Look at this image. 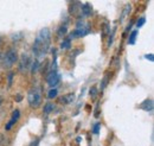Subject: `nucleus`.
<instances>
[{
	"instance_id": "nucleus-1",
	"label": "nucleus",
	"mask_w": 154,
	"mask_h": 146,
	"mask_svg": "<svg viewBox=\"0 0 154 146\" xmlns=\"http://www.w3.org/2000/svg\"><path fill=\"white\" fill-rule=\"evenodd\" d=\"M51 45V31L48 27H44L39 31L33 43V54L37 57H43L48 54Z\"/></svg>"
},
{
	"instance_id": "nucleus-2",
	"label": "nucleus",
	"mask_w": 154,
	"mask_h": 146,
	"mask_svg": "<svg viewBox=\"0 0 154 146\" xmlns=\"http://www.w3.org/2000/svg\"><path fill=\"white\" fill-rule=\"evenodd\" d=\"M27 102L31 108H38L42 105V91L38 87L31 88L27 93Z\"/></svg>"
},
{
	"instance_id": "nucleus-3",
	"label": "nucleus",
	"mask_w": 154,
	"mask_h": 146,
	"mask_svg": "<svg viewBox=\"0 0 154 146\" xmlns=\"http://www.w3.org/2000/svg\"><path fill=\"white\" fill-rule=\"evenodd\" d=\"M18 61V52H17V50L16 49H8L7 51H6V54L4 55V58H2V65H4V68H6V69H11L14 64H16V62Z\"/></svg>"
},
{
	"instance_id": "nucleus-4",
	"label": "nucleus",
	"mask_w": 154,
	"mask_h": 146,
	"mask_svg": "<svg viewBox=\"0 0 154 146\" xmlns=\"http://www.w3.org/2000/svg\"><path fill=\"white\" fill-rule=\"evenodd\" d=\"M90 32V27L85 24V23H83V21H77V25H76V29L70 33V40L71 39H74V38H79V37H84L87 36L88 33Z\"/></svg>"
},
{
	"instance_id": "nucleus-5",
	"label": "nucleus",
	"mask_w": 154,
	"mask_h": 146,
	"mask_svg": "<svg viewBox=\"0 0 154 146\" xmlns=\"http://www.w3.org/2000/svg\"><path fill=\"white\" fill-rule=\"evenodd\" d=\"M31 58L27 54H23L19 59V70L21 73H25L30 67H31Z\"/></svg>"
},
{
	"instance_id": "nucleus-6",
	"label": "nucleus",
	"mask_w": 154,
	"mask_h": 146,
	"mask_svg": "<svg viewBox=\"0 0 154 146\" xmlns=\"http://www.w3.org/2000/svg\"><path fill=\"white\" fill-rule=\"evenodd\" d=\"M46 80H48V84H49L51 88H54V87H56L58 83H59L60 76H59V74H58L57 71H51V73L48 75Z\"/></svg>"
},
{
	"instance_id": "nucleus-7",
	"label": "nucleus",
	"mask_w": 154,
	"mask_h": 146,
	"mask_svg": "<svg viewBox=\"0 0 154 146\" xmlns=\"http://www.w3.org/2000/svg\"><path fill=\"white\" fill-rule=\"evenodd\" d=\"M74 100H75V94L74 93H70V94H66V95H63L62 97H59L58 99V102L60 105H70Z\"/></svg>"
},
{
	"instance_id": "nucleus-8",
	"label": "nucleus",
	"mask_w": 154,
	"mask_h": 146,
	"mask_svg": "<svg viewBox=\"0 0 154 146\" xmlns=\"http://www.w3.org/2000/svg\"><path fill=\"white\" fill-rule=\"evenodd\" d=\"M140 108L143 110H146V112H149V113H152L153 112V101L149 99V100H146V101H143L141 105H140Z\"/></svg>"
},
{
	"instance_id": "nucleus-9",
	"label": "nucleus",
	"mask_w": 154,
	"mask_h": 146,
	"mask_svg": "<svg viewBox=\"0 0 154 146\" xmlns=\"http://www.w3.org/2000/svg\"><path fill=\"white\" fill-rule=\"evenodd\" d=\"M81 11H82V14L84 17H89L91 13H93V8L89 4H83L81 5Z\"/></svg>"
},
{
	"instance_id": "nucleus-10",
	"label": "nucleus",
	"mask_w": 154,
	"mask_h": 146,
	"mask_svg": "<svg viewBox=\"0 0 154 146\" xmlns=\"http://www.w3.org/2000/svg\"><path fill=\"white\" fill-rule=\"evenodd\" d=\"M70 46H71V40L69 38H65L60 43V49H70Z\"/></svg>"
},
{
	"instance_id": "nucleus-11",
	"label": "nucleus",
	"mask_w": 154,
	"mask_h": 146,
	"mask_svg": "<svg viewBox=\"0 0 154 146\" xmlns=\"http://www.w3.org/2000/svg\"><path fill=\"white\" fill-rule=\"evenodd\" d=\"M136 36H137V31L134 30V31H132V33L129 35V38H128V44H131V45H133L135 43V39H136Z\"/></svg>"
},
{
	"instance_id": "nucleus-12",
	"label": "nucleus",
	"mask_w": 154,
	"mask_h": 146,
	"mask_svg": "<svg viewBox=\"0 0 154 146\" xmlns=\"http://www.w3.org/2000/svg\"><path fill=\"white\" fill-rule=\"evenodd\" d=\"M66 32H68V27L65 26V25H63V26H60L59 29H58L57 31V36L58 37H63L66 35Z\"/></svg>"
},
{
	"instance_id": "nucleus-13",
	"label": "nucleus",
	"mask_w": 154,
	"mask_h": 146,
	"mask_svg": "<svg viewBox=\"0 0 154 146\" xmlns=\"http://www.w3.org/2000/svg\"><path fill=\"white\" fill-rule=\"evenodd\" d=\"M57 95H58V90L56 88H51L49 90V93H48V97L49 99H55V97H57Z\"/></svg>"
},
{
	"instance_id": "nucleus-14",
	"label": "nucleus",
	"mask_w": 154,
	"mask_h": 146,
	"mask_svg": "<svg viewBox=\"0 0 154 146\" xmlns=\"http://www.w3.org/2000/svg\"><path fill=\"white\" fill-rule=\"evenodd\" d=\"M52 110H54V105H52L51 102H48V103L44 106V113H45V114H50Z\"/></svg>"
},
{
	"instance_id": "nucleus-15",
	"label": "nucleus",
	"mask_w": 154,
	"mask_h": 146,
	"mask_svg": "<svg viewBox=\"0 0 154 146\" xmlns=\"http://www.w3.org/2000/svg\"><path fill=\"white\" fill-rule=\"evenodd\" d=\"M19 118H20V110H13V113H12V118H11V120H12V121H14V122H17V121L19 120Z\"/></svg>"
},
{
	"instance_id": "nucleus-16",
	"label": "nucleus",
	"mask_w": 154,
	"mask_h": 146,
	"mask_svg": "<svg viewBox=\"0 0 154 146\" xmlns=\"http://www.w3.org/2000/svg\"><path fill=\"white\" fill-rule=\"evenodd\" d=\"M38 68H39V62L38 61H35V62H32L31 63V73L32 74H35L37 70H38Z\"/></svg>"
},
{
	"instance_id": "nucleus-17",
	"label": "nucleus",
	"mask_w": 154,
	"mask_h": 146,
	"mask_svg": "<svg viewBox=\"0 0 154 146\" xmlns=\"http://www.w3.org/2000/svg\"><path fill=\"white\" fill-rule=\"evenodd\" d=\"M13 77H14V73L13 71H10L8 75H7V82H8V88L12 86L13 83Z\"/></svg>"
},
{
	"instance_id": "nucleus-18",
	"label": "nucleus",
	"mask_w": 154,
	"mask_h": 146,
	"mask_svg": "<svg viewBox=\"0 0 154 146\" xmlns=\"http://www.w3.org/2000/svg\"><path fill=\"white\" fill-rule=\"evenodd\" d=\"M89 95H90V97L91 99H95L97 96V89L96 87H91L90 88V90H89Z\"/></svg>"
},
{
	"instance_id": "nucleus-19",
	"label": "nucleus",
	"mask_w": 154,
	"mask_h": 146,
	"mask_svg": "<svg viewBox=\"0 0 154 146\" xmlns=\"http://www.w3.org/2000/svg\"><path fill=\"white\" fill-rule=\"evenodd\" d=\"M131 7H132L131 5H127V6L125 7V11H123V13H122V18H121V20H123V19L126 18V16L131 12Z\"/></svg>"
},
{
	"instance_id": "nucleus-20",
	"label": "nucleus",
	"mask_w": 154,
	"mask_h": 146,
	"mask_svg": "<svg viewBox=\"0 0 154 146\" xmlns=\"http://www.w3.org/2000/svg\"><path fill=\"white\" fill-rule=\"evenodd\" d=\"M145 23H146V18H145V17H141V18L136 21V27H141V26H143Z\"/></svg>"
},
{
	"instance_id": "nucleus-21",
	"label": "nucleus",
	"mask_w": 154,
	"mask_h": 146,
	"mask_svg": "<svg viewBox=\"0 0 154 146\" xmlns=\"http://www.w3.org/2000/svg\"><path fill=\"white\" fill-rule=\"evenodd\" d=\"M107 82H108V76H104V78L101 82V90H103L107 87Z\"/></svg>"
},
{
	"instance_id": "nucleus-22",
	"label": "nucleus",
	"mask_w": 154,
	"mask_h": 146,
	"mask_svg": "<svg viewBox=\"0 0 154 146\" xmlns=\"http://www.w3.org/2000/svg\"><path fill=\"white\" fill-rule=\"evenodd\" d=\"M100 128H101V124H95L93 127V133L94 134H98L100 133Z\"/></svg>"
},
{
	"instance_id": "nucleus-23",
	"label": "nucleus",
	"mask_w": 154,
	"mask_h": 146,
	"mask_svg": "<svg viewBox=\"0 0 154 146\" xmlns=\"http://www.w3.org/2000/svg\"><path fill=\"white\" fill-rule=\"evenodd\" d=\"M14 124H16L14 121H12V120H10V121H8V122H7L6 125H5V129H6V131H10V129L12 128V126H13Z\"/></svg>"
},
{
	"instance_id": "nucleus-24",
	"label": "nucleus",
	"mask_w": 154,
	"mask_h": 146,
	"mask_svg": "<svg viewBox=\"0 0 154 146\" xmlns=\"http://www.w3.org/2000/svg\"><path fill=\"white\" fill-rule=\"evenodd\" d=\"M145 58H146V59H148V61H151V62H153L154 61L153 54H147V55H145Z\"/></svg>"
},
{
	"instance_id": "nucleus-25",
	"label": "nucleus",
	"mask_w": 154,
	"mask_h": 146,
	"mask_svg": "<svg viewBox=\"0 0 154 146\" xmlns=\"http://www.w3.org/2000/svg\"><path fill=\"white\" fill-rule=\"evenodd\" d=\"M21 100H23V96H21V95H18V96H17V101H18V102H20Z\"/></svg>"
},
{
	"instance_id": "nucleus-26",
	"label": "nucleus",
	"mask_w": 154,
	"mask_h": 146,
	"mask_svg": "<svg viewBox=\"0 0 154 146\" xmlns=\"http://www.w3.org/2000/svg\"><path fill=\"white\" fill-rule=\"evenodd\" d=\"M1 103H2V99H1V96H0V106H1Z\"/></svg>"
}]
</instances>
